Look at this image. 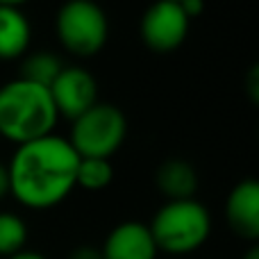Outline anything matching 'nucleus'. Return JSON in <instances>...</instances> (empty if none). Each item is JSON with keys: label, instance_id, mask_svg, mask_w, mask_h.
Wrapping results in <instances>:
<instances>
[{"label": "nucleus", "instance_id": "obj_9", "mask_svg": "<svg viewBox=\"0 0 259 259\" xmlns=\"http://www.w3.org/2000/svg\"><path fill=\"white\" fill-rule=\"evenodd\" d=\"M100 252L103 259H155L159 250L152 241L148 225L127 221L107 234Z\"/></svg>", "mask_w": 259, "mask_h": 259}, {"label": "nucleus", "instance_id": "obj_18", "mask_svg": "<svg viewBox=\"0 0 259 259\" xmlns=\"http://www.w3.org/2000/svg\"><path fill=\"white\" fill-rule=\"evenodd\" d=\"M5 196H9V170H7V166L0 161V200H3Z\"/></svg>", "mask_w": 259, "mask_h": 259}, {"label": "nucleus", "instance_id": "obj_12", "mask_svg": "<svg viewBox=\"0 0 259 259\" xmlns=\"http://www.w3.org/2000/svg\"><path fill=\"white\" fill-rule=\"evenodd\" d=\"M64 64L62 59L55 53H46V50H39V53H32L23 59L21 64V80L34 82V84H41L46 89H50L57 75L62 73Z\"/></svg>", "mask_w": 259, "mask_h": 259}, {"label": "nucleus", "instance_id": "obj_13", "mask_svg": "<svg viewBox=\"0 0 259 259\" xmlns=\"http://www.w3.org/2000/svg\"><path fill=\"white\" fill-rule=\"evenodd\" d=\"M27 225L18 214L0 211V257H14L25 250Z\"/></svg>", "mask_w": 259, "mask_h": 259}, {"label": "nucleus", "instance_id": "obj_6", "mask_svg": "<svg viewBox=\"0 0 259 259\" xmlns=\"http://www.w3.org/2000/svg\"><path fill=\"white\" fill-rule=\"evenodd\" d=\"M189 16L182 5L173 0H164L152 7L141 18V39L155 53H170L180 48L189 32Z\"/></svg>", "mask_w": 259, "mask_h": 259}, {"label": "nucleus", "instance_id": "obj_14", "mask_svg": "<svg viewBox=\"0 0 259 259\" xmlns=\"http://www.w3.org/2000/svg\"><path fill=\"white\" fill-rule=\"evenodd\" d=\"M114 180V166L109 159H80L77 166V184L87 191L107 189Z\"/></svg>", "mask_w": 259, "mask_h": 259}, {"label": "nucleus", "instance_id": "obj_17", "mask_svg": "<svg viewBox=\"0 0 259 259\" xmlns=\"http://www.w3.org/2000/svg\"><path fill=\"white\" fill-rule=\"evenodd\" d=\"M180 5H182L184 14L189 16V21H191V18H196L198 14L202 12V7H205V5H202V0H182Z\"/></svg>", "mask_w": 259, "mask_h": 259}, {"label": "nucleus", "instance_id": "obj_7", "mask_svg": "<svg viewBox=\"0 0 259 259\" xmlns=\"http://www.w3.org/2000/svg\"><path fill=\"white\" fill-rule=\"evenodd\" d=\"M50 96L59 116L75 121L98 103V84L87 68L64 66L57 80L50 84Z\"/></svg>", "mask_w": 259, "mask_h": 259}, {"label": "nucleus", "instance_id": "obj_3", "mask_svg": "<svg viewBox=\"0 0 259 259\" xmlns=\"http://www.w3.org/2000/svg\"><path fill=\"white\" fill-rule=\"evenodd\" d=\"M148 230L157 250L187 255L207 241L211 232V219L205 205L198 200H173L157 209Z\"/></svg>", "mask_w": 259, "mask_h": 259}, {"label": "nucleus", "instance_id": "obj_8", "mask_svg": "<svg viewBox=\"0 0 259 259\" xmlns=\"http://www.w3.org/2000/svg\"><path fill=\"white\" fill-rule=\"evenodd\" d=\"M225 216L234 234L246 241H259V180L246 178L230 191Z\"/></svg>", "mask_w": 259, "mask_h": 259}, {"label": "nucleus", "instance_id": "obj_20", "mask_svg": "<svg viewBox=\"0 0 259 259\" xmlns=\"http://www.w3.org/2000/svg\"><path fill=\"white\" fill-rule=\"evenodd\" d=\"M243 259H259V241L257 243H252V248L243 255Z\"/></svg>", "mask_w": 259, "mask_h": 259}, {"label": "nucleus", "instance_id": "obj_19", "mask_svg": "<svg viewBox=\"0 0 259 259\" xmlns=\"http://www.w3.org/2000/svg\"><path fill=\"white\" fill-rule=\"evenodd\" d=\"M7 259H46V257H44V255H39V252H34V250H21L18 255L7 257Z\"/></svg>", "mask_w": 259, "mask_h": 259}, {"label": "nucleus", "instance_id": "obj_10", "mask_svg": "<svg viewBox=\"0 0 259 259\" xmlns=\"http://www.w3.org/2000/svg\"><path fill=\"white\" fill-rule=\"evenodd\" d=\"M30 21L18 5L0 3V62L18 59L30 46Z\"/></svg>", "mask_w": 259, "mask_h": 259}, {"label": "nucleus", "instance_id": "obj_4", "mask_svg": "<svg viewBox=\"0 0 259 259\" xmlns=\"http://www.w3.org/2000/svg\"><path fill=\"white\" fill-rule=\"evenodd\" d=\"M127 121L116 105L96 103L73 121L68 143L80 159H109L123 146Z\"/></svg>", "mask_w": 259, "mask_h": 259}, {"label": "nucleus", "instance_id": "obj_11", "mask_svg": "<svg viewBox=\"0 0 259 259\" xmlns=\"http://www.w3.org/2000/svg\"><path fill=\"white\" fill-rule=\"evenodd\" d=\"M157 187L159 191L173 200H193L198 191V173L187 159H166L164 164L157 168Z\"/></svg>", "mask_w": 259, "mask_h": 259}, {"label": "nucleus", "instance_id": "obj_16", "mask_svg": "<svg viewBox=\"0 0 259 259\" xmlns=\"http://www.w3.org/2000/svg\"><path fill=\"white\" fill-rule=\"evenodd\" d=\"M68 259H103V252L94 246H80L68 255Z\"/></svg>", "mask_w": 259, "mask_h": 259}, {"label": "nucleus", "instance_id": "obj_15", "mask_svg": "<svg viewBox=\"0 0 259 259\" xmlns=\"http://www.w3.org/2000/svg\"><path fill=\"white\" fill-rule=\"evenodd\" d=\"M246 91H248V96H250L252 103L259 107V62L250 68V71H248V75H246Z\"/></svg>", "mask_w": 259, "mask_h": 259}, {"label": "nucleus", "instance_id": "obj_2", "mask_svg": "<svg viewBox=\"0 0 259 259\" xmlns=\"http://www.w3.org/2000/svg\"><path fill=\"white\" fill-rule=\"evenodd\" d=\"M57 118L50 89L21 77L0 87V137L7 141L23 146L48 137Z\"/></svg>", "mask_w": 259, "mask_h": 259}, {"label": "nucleus", "instance_id": "obj_1", "mask_svg": "<svg viewBox=\"0 0 259 259\" xmlns=\"http://www.w3.org/2000/svg\"><path fill=\"white\" fill-rule=\"evenodd\" d=\"M80 157L57 134L23 143L9 161V193L27 209H50L77 187Z\"/></svg>", "mask_w": 259, "mask_h": 259}, {"label": "nucleus", "instance_id": "obj_5", "mask_svg": "<svg viewBox=\"0 0 259 259\" xmlns=\"http://www.w3.org/2000/svg\"><path fill=\"white\" fill-rule=\"evenodd\" d=\"M57 36L68 53L94 57L107 44L109 25L105 12L91 0H71L57 12Z\"/></svg>", "mask_w": 259, "mask_h": 259}]
</instances>
